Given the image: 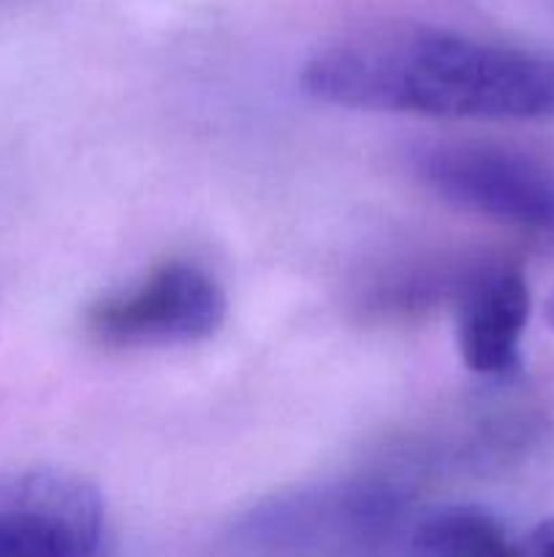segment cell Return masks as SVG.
<instances>
[{
  "instance_id": "cell-3",
  "label": "cell",
  "mask_w": 554,
  "mask_h": 557,
  "mask_svg": "<svg viewBox=\"0 0 554 557\" xmlns=\"http://www.w3.org/2000/svg\"><path fill=\"white\" fill-rule=\"evenodd\" d=\"M418 183L459 210L554 239V166L521 150L427 141L411 150Z\"/></svg>"
},
{
  "instance_id": "cell-10",
  "label": "cell",
  "mask_w": 554,
  "mask_h": 557,
  "mask_svg": "<svg viewBox=\"0 0 554 557\" xmlns=\"http://www.w3.org/2000/svg\"><path fill=\"white\" fill-rule=\"evenodd\" d=\"M546 321H549V326L554 330V292H552V297H549V302H546Z\"/></svg>"
},
{
  "instance_id": "cell-5",
  "label": "cell",
  "mask_w": 554,
  "mask_h": 557,
  "mask_svg": "<svg viewBox=\"0 0 554 557\" xmlns=\"http://www.w3.org/2000/svg\"><path fill=\"white\" fill-rule=\"evenodd\" d=\"M106 506L87 479L58 468L0 473V557H85L101 549Z\"/></svg>"
},
{
  "instance_id": "cell-7",
  "label": "cell",
  "mask_w": 554,
  "mask_h": 557,
  "mask_svg": "<svg viewBox=\"0 0 554 557\" xmlns=\"http://www.w3.org/2000/svg\"><path fill=\"white\" fill-rule=\"evenodd\" d=\"M473 259H418L400 261L358 294V302L375 319H411L459 297L470 275Z\"/></svg>"
},
{
  "instance_id": "cell-2",
  "label": "cell",
  "mask_w": 554,
  "mask_h": 557,
  "mask_svg": "<svg viewBox=\"0 0 554 557\" xmlns=\"http://www.w3.org/2000/svg\"><path fill=\"white\" fill-rule=\"evenodd\" d=\"M411 482L358 476L277 493L244 511L231 542L250 553H340L386 544L413 520Z\"/></svg>"
},
{
  "instance_id": "cell-4",
  "label": "cell",
  "mask_w": 554,
  "mask_h": 557,
  "mask_svg": "<svg viewBox=\"0 0 554 557\" xmlns=\"http://www.w3.org/2000/svg\"><path fill=\"white\" fill-rule=\"evenodd\" d=\"M228 313L221 283L193 261H163L128 292L87 310L85 330L109 348L196 343L217 335Z\"/></svg>"
},
{
  "instance_id": "cell-6",
  "label": "cell",
  "mask_w": 554,
  "mask_h": 557,
  "mask_svg": "<svg viewBox=\"0 0 554 557\" xmlns=\"http://www.w3.org/2000/svg\"><path fill=\"white\" fill-rule=\"evenodd\" d=\"M462 362L483 379H514L530 319V286L514 261L476 259L454 299Z\"/></svg>"
},
{
  "instance_id": "cell-9",
  "label": "cell",
  "mask_w": 554,
  "mask_h": 557,
  "mask_svg": "<svg viewBox=\"0 0 554 557\" xmlns=\"http://www.w3.org/2000/svg\"><path fill=\"white\" fill-rule=\"evenodd\" d=\"M519 553L538 555V557H554V517L541 520L519 544Z\"/></svg>"
},
{
  "instance_id": "cell-1",
  "label": "cell",
  "mask_w": 554,
  "mask_h": 557,
  "mask_svg": "<svg viewBox=\"0 0 554 557\" xmlns=\"http://www.w3.org/2000/svg\"><path fill=\"white\" fill-rule=\"evenodd\" d=\"M299 85L315 101L440 120H554V52L429 25H375L315 49Z\"/></svg>"
},
{
  "instance_id": "cell-8",
  "label": "cell",
  "mask_w": 554,
  "mask_h": 557,
  "mask_svg": "<svg viewBox=\"0 0 554 557\" xmlns=\"http://www.w3.org/2000/svg\"><path fill=\"white\" fill-rule=\"evenodd\" d=\"M407 553L432 557L519 555L503 522L478 506H440L413 517L405 536Z\"/></svg>"
}]
</instances>
